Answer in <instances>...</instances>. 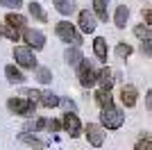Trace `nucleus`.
I'll use <instances>...</instances> for the list:
<instances>
[{
  "label": "nucleus",
  "mask_w": 152,
  "mask_h": 150,
  "mask_svg": "<svg viewBox=\"0 0 152 150\" xmlns=\"http://www.w3.org/2000/svg\"><path fill=\"white\" fill-rule=\"evenodd\" d=\"M55 32H57V37L61 39V41H66V43L75 46V48L82 46V34H80V30H77L70 21H59V23L55 25Z\"/></svg>",
  "instance_id": "1"
},
{
  "label": "nucleus",
  "mask_w": 152,
  "mask_h": 150,
  "mask_svg": "<svg viewBox=\"0 0 152 150\" xmlns=\"http://www.w3.org/2000/svg\"><path fill=\"white\" fill-rule=\"evenodd\" d=\"M98 73L100 71L95 68V64L91 59H82V64L77 66V77H80V84L84 89H91L98 84Z\"/></svg>",
  "instance_id": "2"
},
{
  "label": "nucleus",
  "mask_w": 152,
  "mask_h": 150,
  "mask_svg": "<svg viewBox=\"0 0 152 150\" xmlns=\"http://www.w3.org/2000/svg\"><path fill=\"white\" fill-rule=\"evenodd\" d=\"M14 59L18 64L20 68H37V55L30 46H16L14 48Z\"/></svg>",
  "instance_id": "3"
},
{
  "label": "nucleus",
  "mask_w": 152,
  "mask_h": 150,
  "mask_svg": "<svg viewBox=\"0 0 152 150\" xmlns=\"http://www.w3.org/2000/svg\"><path fill=\"white\" fill-rule=\"evenodd\" d=\"M7 109H9L12 114H16V116H32V114H34V109H37V105H34V102H30V100H25V98L14 96V98L7 100Z\"/></svg>",
  "instance_id": "4"
},
{
  "label": "nucleus",
  "mask_w": 152,
  "mask_h": 150,
  "mask_svg": "<svg viewBox=\"0 0 152 150\" xmlns=\"http://www.w3.org/2000/svg\"><path fill=\"white\" fill-rule=\"evenodd\" d=\"M100 123H102V127H107V130H118V127H123V123H125V116H123V112H118L116 107H109V109H102Z\"/></svg>",
  "instance_id": "5"
},
{
  "label": "nucleus",
  "mask_w": 152,
  "mask_h": 150,
  "mask_svg": "<svg viewBox=\"0 0 152 150\" xmlns=\"http://www.w3.org/2000/svg\"><path fill=\"white\" fill-rule=\"evenodd\" d=\"M61 127L66 130L68 137H80V132H82V123H80L75 112H66L61 116Z\"/></svg>",
  "instance_id": "6"
},
{
  "label": "nucleus",
  "mask_w": 152,
  "mask_h": 150,
  "mask_svg": "<svg viewBox=\"0 0 152 150\" xmlns=\"http://www.w3.org/2000/svg\"><path fill=\"white\" fill-rule=\"evenodd\" d=\"M23 39H25V43L32 50H41L45 46V34L41 30H34V27H25L23 30Z\"/></svg>",
  "instance_id": "7"
},
{
  "label": "nucleus",
  "mask_w": 152,
  "mask_h": 150,
  "mask_svg": "<svg viewBox=\"0 0 152 150\" xmlns=\"http://www.w3.org/2000/svg\"><path fill=\"white\" fill-rule=\"evenodd\" d=\"M86 141H89L93 148H100L102 143H104V132H102L100 125H95V123H89L86 125Z\"/></svg>",
  "instance_id": "8"
},
{
  "label": "nucleus",
  "mask_w": 152,
  "mask_h": 150,
  "mask_svg": "<svg viewBox=\"0 0 152 150\" xmlns=\"http://www.w3.org/2000/svg\"><path fill=\"white\" fill-rule=\"evenodd\" d=\"M80 30H82L84 34H93L95 32V16H93V12H89V9H82V12H80Z\"/></svg>",
  "instance_id": "9"
},
{
  "label": "nucleus",
  "mask_w": 152,
  "mask_h": 150,
  "mask_svg": "<svg viewBox=\"0 0 152 150\" xmlns=\"http://www.w3.org/2000/svg\"><path fill=\"white\" fill-rule=\"evenodd\" d=\"M136 98H139V91H136V87H132V84H125V87L121 89V102L125 107H134L136 105Z\"/></svg>",
  "instance_id": "10"
},
{
  "label": "nucleus",
  "mask_w": 152,
  "mask_h": 150,
  "mask_svg": "<svg viewBox=\"0 0 152 150\" xmlns=\"http://www.w3.org/2000/svg\"><path fill=\"white\" fill-rule=\"evenodd\" d=\"M93 52H95V57H98L102 64H107L109 50H107V41H104L102 37H95V39H93Z\"/></svg>",
  "instance_id": "11"
},
{
  "label": "nucleus",
  "mask_w": 152,
  "mask_h": 150,
  "mask_svg": "<svg viewBox=\"0 0 152 150\" xmlns=\"http://www.w3.org/2000/svg\"><path fill=\"white\" fill-rule=\"evenodd\" d=\"M5 23L7 25H12L14 30H25L27 27V18L23 16V14H18V12H12V14H7V18H5Z\"/></svg>",
  "instance_id": "12"
},
{
  "label": "nucleus",
  "mask_w": 152,
  "mask_h": 150,
  "mask_svg": "<svg viewBox=\"0 0 152 150\" xmlns=\"http://www.w3.org/2000/svg\"><path fill=\"white\" fill-rule=\"evenodd\" d=\"M5 75H7V80L12 82V84H23V82H25V75H23V71L16 68L14 64H7V66H5Z\"/></svg>",
  "instance_id": "13"
},
{
  "label": "nucleus",
  "mask_w": 152,
  "mask_h": 150,
  "mask_svg": "<svg viewBox=\"0 0 152 150\" xmlns=\"http://www.w3.org/2000/svg\"><path fill=\"white\" fill-rule=\"evenodd\" d=\"M95 102L100 105V109H109V107H114L111 91H107V89H98V91H95Z\"/></svg>",
  "instance_id": "14"
},
{
  "label": "nucleus",
  "mask_w": 152,
  "mask_h": 150,
  "mask_svg": "<svg viewBox=\"0 0 152 150\" xmlns=\"http://www.w3.org/2000/svg\"><path fill=\"white\" fill-rule=\"evenodd\" d=\"M98 84H100V89H107V91H111V87H114V73L107 66L100 68V73H98Z\"/></svg>",
  "instance_id": "15"
},
{
  "label": "nucleus",
  "mask_w": 152,
  "mask_h": 150,
  "mask_svg": "<svg viewBox=\"0 0 152 150\" xmlns=\"http://www.w3.org/2000/svg\"><path fill=\"white\" fill-rule=\"evenodd\" d=\"M64 59H66V64H70V66H80V64H82V50L80 48H75V46H73V48H68L66 50V52H64Z\"/></svg>",
  "instance_id": "16"
},
{
  "label": "nucleus",
  "mask_w": 152,
  "mask_h": 150,
  "mask_svg": "<svg viewBox=\"0 0 152 150\" xmlns=\"http://www.w3.org/2000/svg\"><path fill=\"white\" fill-rule=\"evenodd\" d=\"M127 21H129V7L121 5V7H116V16H114V23L118 30H123L127 25Z\"/></svg>",
  "instance_id": "17"
},
{
  "label": "nucleus",
  "mask_w": 152,
  "mask_h": 150,
  "mask_svg": "<svg viewBox=\"0 0 152 150\" xmlns=\"http://www.w3.org/2000/svg\"><path fill=\"white\" fill-rule=\"evenodd\" d=\"M52 5L57 7V12L61 14V16H70V14L75 12V0H52Z\"/></svg>",
  "instance_id": "18"
},
{
  "label": "nucleus",
  "mask_w": 152,
  "mask_h": 150,
  "mask_svg": "<svg viewBox=\"0 0 152 150\" xmlns=\"http://www.w3.org/2000/svg\"><path fill=\"white\" fill-rule=\"evenodd\" d=\"M93 16L107 23L109 14H107V0H93Z\"/></svg>",
  "instance_id": "19"
},
{
  "label": "nucleus",
  "mask_w": 152,
  "mask_h": 150,
  "mask_svg": "<svg viewBox=\"0 0 152 150\" xmlns=\"http://www.w3.org/2000/svg\"><path fill=\"white\" fill-rule=\"evenodd\" d=\"M39 102H41L43 107H48V109H52V107H59V96H55L52 91H41Z\"/></svg>",
  "instance_id": "20"
},
{
  "label": "nucleus",
  "mask_w": 152,
  "mask_h": 150,
  "mask_svg": "<svg viewBox=\"0 0 152 150\" xmlns=\"http://www.w3.org/2000/svg\"><path fill=\"white\" fill-rule=\"evenodd\" d=\"M27 9H30V16L34 21H39V23H45L48 21V16H45V12H43V7L39 5V2H30L27 5Z\"/></svg>",
  "instance_id": "21"
},
{
  "label": "nucleus",
  "mask_w": 152,
  "mask_h": 150,
  "mask_svg": "<svg viewBox=\"0 0 152 150\" xmlns=\"http://www.w3.org/2000/svg\"><path fill=\"white\" fill-rule=\"evenodd\" d=\"M18 141H23V143H27V146H34V148H43V146H45L43 141H41L39 137H34L32 132H20Z\"/></svg>",
  "instance_id": "22"
},
{
  "label": "nucleus",
  "mask_w": 152,
  "mask_h": 150,
  "mask_svg": "<svg viewBox=\"0 0 152 150\" xmlns=\"http://www.w3.org/2000/svg\"><path fill=\"white\" fill-rule=\"evenodd\" d=\"M45 123H48V118H43V116H34L32 121H27V130L25 132H41V130H45Z\"/></svg>",
  "instance_id": "23"
},
{
  "label": "nucleus",
  "mask_w": 152,
  "mask_h": 150,
  "mask_svg": "<svg viewBox=\"0 0 152 150\" xmlns=\"http://www.w3.org/2000/svg\"><path fill=\"white\" fill-rule=\"evenodd\" d=\"M0 37H5V39H9V41H14V43H16V41H18L20 39V32L18 30H14L12 25H0Z\"/></svg>",
  "instance_id": "24"
},
{
  "label": "nucleus",
  "mask_w": 152,
  "mask_h": 150,
  "mask_svg": "<svg viewBox=\"0 0 152 150\" xmlns=\"http://www.w3.org/2000/svg\"><path fill=\"white\" fill-rule=\"evenodd\" d=\"M37 80L41 82V84H50L52 82V71L48 68V66H37Z\"/></svg>",
  "instance_id": "25"
},
{
  "label": "nucleus",
  "mask_w": 152,
  "mask_h": 150,
  "mask_svg": "<svg viewBox=\"0 0 152 150\" xmlns=\"http://www.w3.org/2000/svg\"><path fill=\"white\" fill-rule=\"evenodd\" d=\"M116 55L121 57V59H127V57L132 55V46L125 43V41H123V43H118V46H116Z\"/></svg>",
  "instance_id": "26"
},
{
  "label": "nucleus",
  "mask_w": 152,
  "mask_h": 150,
  "mask_svg": "<svg viewBox=\"0 0 152 150\" xmlns=\"http://www.w3.org/2000/svg\"><path fill=\"white\" fill-rule=\"evenodd\" d=\"M134 34H136V37H139L141 41H145V39H150V37H152L150 27H145V25H143V23H141V25H136V27H134Z\"/></svg>",
  "instance_id": "27"
},
{
  "label": "nucleus",
  "mask_w": 152,
  "mask_h": 150,
  "mask_svg": "<svg viewBox=\"0 0 152 150\" xmlns=\"http://www.w3.org/2000/svg\"><path fill=\"white\" fill-rule=\"evenodd\" d=\"M134 150H152V139H150V134H143V139H139V141H136Z\"/></svg>",
  "instance_id": "28"
},
{
  "label": "nucleus",
  "mask_w": 152,
  "mask_h": 150,
  "mask_svg": "<svg viewBox=\"0 0 152 150\" xmlns=\"http://www.w3.org/2000/svg\"><path fill=\"white\" fill-rule=\"evenodd\" d=\"M45 130H48V132H59V130H64V127H61V121H59V118H48Z\"/></svg>",
  "instance_id": "29"
},
{
  "label": "nucleus",
  "mask_w": 152,
  "mask_h": 150,
  "mask_svg": "<svg viewBox=\"0 0 152 150\" xmlns=\"http://www.w3.org/2000/svg\"><path fill=\"white\" fill-rule=\"evenodd\" d=\"M23 96H25V98H30V102H34V105H37L39 98H41V91H34V89H23Z\"/></svg>",
  "instance_id": "30"
},
{
  "label": "nucleus",
  "mask_w": 152,
  "mask_h": 150,
  "mask_svg": "<svg viewBox=\"0 0 152 150\" xmlns=\"http://www.w3.org/2000/svg\"><path fill=\"white\" fill-rule=\"evenodd\" d=\"M59 105H61L66 112H77V105H75L70 98H59Z\"/></svg>",
  "instance_id": "31"
},
{
  "label": "nucleus",
  "mask_w": 152,
  "mask_h": 150,
  "mask_svg": "<svg viewBox=\"0 0 152 150\" xmlns=\"http://www.w3.org/2000/svg\"><path fill=\"white\" fill-rule=\"evenodd\" d=\"M141 55L152 57V37H150V39H145V41L141 43Z\"/></svg>",
  "instance_id": "32"
},
{
  "label": "nucleus",
  "mask_w": 152,
  "mask_h": 150,
  "mask_svg": "<svg viewBox=\"0 0 152 150\" xmlns=\"http://www.w3.org/2000/svg\"><path fill=\"white\" fill-rule=\"evenodd\" d=\"M0 5L9 7V9H18V7L23 5V0H0Z\"/></svg>",
  "instance_id": "33"
},
{
  "label": "nucleus",
  "mask_w": 152,
  "mask_h": 150,
  "mask_svg": "<svg viewBox=\"0 0 152 150\" xmlns=\"http://www.w3.org/2000/svg\"><path fill=\"white\" fill-rule=\"evenodd\" d=\"M143 18H145V23H148V25H152V7L143 9Z\"/></svg>",
  "instance_id": "34"
},
{
  "label": "nucleus",
  "mask_w": 152,
  "mask_h": 150,
  "mask_svg": "<svg viewBox=\"0 0 152 150\" xmlns=\"http://www.w3.org/2000/svg\"><path fill=\"white\" fill-rule=\"evenodd\" d=\"M145 107H148V109L152 112V89L148 91V96H145Z\"/></svg>",
  "instance_id": "35"
},
{
  "label": "nucleus",
  "mask_w": 152,
  "mask_h": 150,
  "mask_svg": "<svg viewBox=\"0 0 152 150\" xmlns=\"http://www.w3.org/2000/svg\"><path fill=\"white\" fill-rule=\"evenodd\" d=\"M39 150H43V148H39Z\"/></svg>",
  "instance_id": "36"
}]
</instances>
